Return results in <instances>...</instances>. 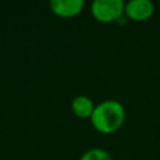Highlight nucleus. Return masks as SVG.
<instances>
[{
  "label": "nucleus",
  "mask_w": 160,
  "mask_h": 160,
  "mask_svg": "<svg viewBox=\"0 0 160 160\" xmlns=\"http://www.w3.org/2000/svg\"><path fill=\"white\" fill-rule=\"evenodd\" d=\"M92 126L104 134L116 131L125 120V109L116 100H106L95 106L90 118Z\"/></svg>",
  "instance_id": "f257e3e1"
},
{
  "label": "nucleus",
  "mask_w": 160,
  "mask_h": 160,
  "mask_svg": "<svg viewBox=\"0 0 160 160\" xmlns=\"http://www.w3.org/2000/svg\"><path fill=\"white\" fill-rule=\"evenodd\" d=\"M125 11L122 0H95L91 4V14L100 22H111Z\"/></svg>",
  "instance_id": "f03ea898"
},
{
  "label": "nucleus",
  "mask_w": 160,
  "mask_h": 160,
  "mask_svg": "<svg viewBox=\"0 0 160 160\" xmlns=\"http://www.w3.org/2000/svg\"><path fill=\"white\" fill-rule=\"evenodd\" d=\"M125 12L128 18L135 21H142L152 15L154 4L150 0H130L125 5Z\"/></svg>",
  "instance_id": "7ed1b4c3"
},
{
  "label": "nucleus",
  "mask_w": 160,
  "mask_h": 160,
  "mask_svg": "<svg viewBox=\"0 0 160 160\" xmlns=\"http://www.w3.org/2000/svg\"><path fill=\"white\" fill-rule=\"evenodd\" d=\"M50 8L54 14L62 18L78 15L84 8V0H51Z\"/></svg>",
  "instance_id": "20e7f679"
},
{
  "label": "nucleus",
  "mask_w": 160,
  "mask_h": 160,
  "mask_svg": "<svg viewBox=\"0 0 160 160\" xmlns=\"http://www.w3.org/2000/svg\"><path fill=\"white\" fill-rule=\"evenodd\" d=\"M95 106H94L92 100L84 95L75 98L71 102V110L79 118H91Z\"/></svg>",
  "instance_id": "39448f33"
},
{
  "label": "nucleus",
  "mask_w": 160,
  "mask_h": 160,
  "mask_svg": "<svg viewBox=\"0 0 160 160\" xmlns=\"http://www.w3.org/2000/svg\"><path fill=\"white\" fill-rule=\"evenodd\" d=\"M80 160H111V158L105 150L95 148V149H90L85 154H82Z\"/></svg>",
  "instance_id": "423d86ee"
}]
</instances>
